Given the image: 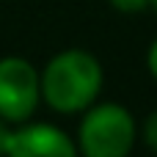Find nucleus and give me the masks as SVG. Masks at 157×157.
Returning a JSON list of instances; mask_svg holds the SVG:
<instances>
[{"label": "nucleus", "mask_w": 157, "mask_h": 157, "mask_svg": "<svg viewBox=\"0 0 157 157\" xmlns=\"http://www.w3.org/2000/svg\"><path fill=\"white\" fill-rule=\"evenodd\" d=\"M39 77H41V102H47V108L61 116L88 110L97 102L105 83L99 58L80 47L55 52L39 72Z\"/></svg>", "instance_id": "nucleus-1"}, {"label": "nucleus", "mask_w": 157, "mask_h": 157, "mask_svg": "<svg viewBox=\"0 0 157 157\" xmlns=\"http://www.w3.org/2000/svg\"><path fill=\"white\" fill-rule=\"evenodd\" d=\"M135 119L119 102H102L83 110L77 127V152L86 157H127L135 146Z\"/></svg>", "instance_id": "nucleus-2"}, {"label": "nucleus", "mask_w": 157, "mask_h": 157, "mask_svg": "<svg viewBox=\"0 0 157 157\" xmlns=\"http://www.w3.org/2000/svg\"><path fill=\"white\" fill-rule=\"evenodd\" d=\"M41 102V77L39 69L19 58H0V119L8 124L28 121Z\"/></svg>", "instance_id": "nucleus-3"}, {"label": "nucleus", "mask_w": 157, "mask_h": 157, "mask_svg": "<svg viewBox=\"0 0 157 157\" xmlns=\"http://www.w3.org/2000/svg\"><path fill=\"white\" fill-rule=\"evenodd\" d=\"M6 155H11V157H75L77 144L61 127L28 119L17 130H11Z\"/></svg>", "instance_id": "nucleus-4"}, {"label": "nucleus", "mask_w": 157, "mask_h": 157, "mask_svg": "<svg viewBox=\"0 0 157 157\" xmlns=\"http://www.w3.org/2000/svg\"><path fill=\"white\" fill-rule=\"evenodd\" d=\"M108 3L121 14H141L152 6V0H108Z\"/></svg>", "instance_id": "nucleus-5"}, {"label": "nucleus", "mask_w": 157, "mask_h": 157, "mask_svg": "<svg viewBox=\"0 0 157 157\" xmlns=\"http://www.w3.org/2000/svg\"><path fill=\"white\" fill-rule=\"evenodd\" d=\"M144 141H146V146L157 152V108L146 116V124H144Z\"/></svg>", "instance_id": "nucleus-6"}, {"label": "nucleus", "mask_w": 157, "mask_h": 157, "mask_svg": "<svg viewBox=\"0 0 157 157\" xmlns=\"http://www.w3.org/2000/svg\"><path fill=\"white\" fill-rule=\"evenodd\" d=\"M146 69H149V75L157 80V39L149 44V52H146Z\"/></svg>", "instance_id": "nucleus-7"}, {"label": "nucleus", "mask_w": 157, "mask_h": 157, "mask_svg": "<svg viewBox=\"0 0 157 157\" xmlns=\"http://www.w3.org/2000/svg\"><path fill=\"white\" fill-rule=\"evenodd\" d=\"M8 138H11L8 121H3V119H0V155H6V149H8Z\"/></svg>", "instance_id": "nucleus-8"}, {"label": "nucleus", "mask_w": 157, "mask_h": 157, "mask_svg": "<svg viewBox=\"0 0 157 157\" xmlns=\"http://www.w3.org/2000/svg\"><path fill=\"white\" fill-rule=\"evenodd\" d=\"M149 8H155V14H157V0H152V6H149Z\"/></svg>", "instance_id": "nucleus-9"}]
</instances>
